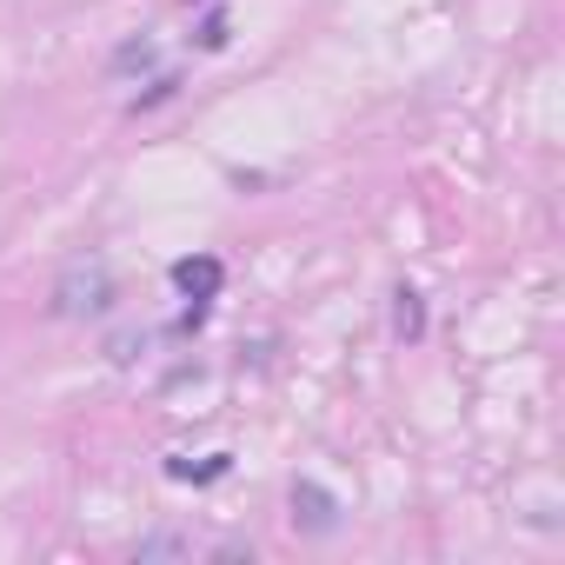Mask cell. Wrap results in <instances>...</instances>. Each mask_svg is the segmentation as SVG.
Returning a JSON list of instances; mask_svg holds the SVG:
<instances>
[{"label": "cell", "mask_w": 565, "mask_h": 565, "mask_svg": "<svg viewBox=\"0 0 565 565\" xmlns=\"http://www.w3.org/2000/svg\"><path fill=\"white\" fill-rule=\"evenodd\" d=\"M114 307V273L107 259H74L54 279V320H100Z\"/></svg>", "instance_id": "6da1fadb"}, {"label": "cell", "mask_w": 565, "mask_h": 565, "mask_svg": "<svg viewBox=\"0 0 565 565\" xmlns=\"http://www.w3.org/2000/svg\"><path fill=\"white\" fill-rule=\"evenodd\" d=\"M173 94H180V74H153L147 94H134V114H147V107H160V100H173Z\"/></svg>", "instance_id": "8992f818"}, {"label": "cell", "mask_w": 565, "mask_h": 565, "mask_svg": "<svg viewBox=\"0 0 565 565\" xmlns=\"http://www.w3.org/2000/svg\"><path fill=\"white\" fill-rule=\"evenodd\" d=\"M153 61H160L153 34H134V41H120V47H114V74H120V81H127V74H147Z\"/></svg>", "instance_id": "277c9868"}, {"label": "cell", "mask_w": 565, "mask_h": 565, "mask_svg": "<svg viewBox=\"0 0 565 565\" xmlns=\"http://www.w3.org/2000/svg\"><path fill=\"white\" fill-rule=\"evenodd\" d=\"M393 333H399V340H419V333H426V300H419L413 287L393 294Z\"/></svg>", "instance_id": "5b68a950"}, {"label": "cell", "mask_w": 565, "mask_h": 565, "mask_svg": "<svg viewBox=\"0 0 565 565\" xmlns=\"http://www.w3.org/2000/svg\"><path fill=\"white\" fill-rule=\"evenodd\" d=\"M220 279H226V266H220L213 253H193V259H180V266H173V287H180L186 300H200V307L220 294Z\"/></svg>", "instance_id": "7a4b0ae2"}, {"label": "cell", "mask_w": 565, "mask_h": 565, "mask_svg": "<svg viewBox=\"0 0 565 565\" xmlns=\"http://www.w3.org/2000/svg\"><path fill=\"white\" fill-rule=\"evenodd\" d=\"M173 552H186V539H173V532H160V539H140V558H173Z\"/></svg>", "instance_id": "52a82bcc"}, {"label": "cell", "mask_w": 565, "mask_h": 565, "mask_svg": "<svg viewBox=\"0 0 565 565\" xmlns=\"http://www.w3.org/2000/svg\"><path fill=\"white\" fill-rule=\"evenodd\" d=\"M200 47H226V14H206L200 21Z\"/></svg>", "instance_id": "ba28073f"}, {"label": "cell", "mask_w": 565, "mask_h": 565, "mask_svg": "<svg viewBox=\"0 0 565 565\" xmlns=\"http://www.w3.org/2000/svg\"><path fill=\"white\" fill-rule=\"evenodd\" d=\"M333 512H340V505H333L313 479H307V486H294V519H307V532H333Z\"/></svg>", "instance_id": "3957f363"}]
</instances>
